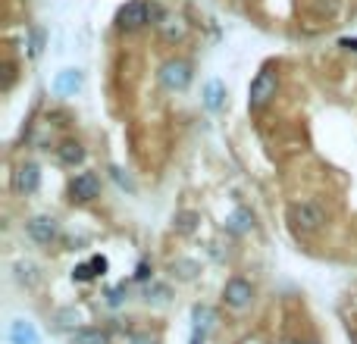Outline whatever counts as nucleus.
Here are the masks:
<instances>
[{"mask_svg":"<svg viewBox=\"0 0 357 344\" xmlns=\"http://www.w3.org/2000/svg\"><path fill=\"white\" fill-rule=\"evenodd\" d=\"M285 216H289L291 228L304 232V235L320 232V228L326 226V207H323L320 201H291Z\"/></svg>","mask_w":357,"mask_h":344,"instance_id":"nucleus-1","label":"nucleus"},{"mask_svg":"<svg viewBox=\"0 0 357 344\" xmlns=\"http://www.w3.org/2000/svg\"><path fill=\"white\" fill-rule=\"evenodd\" d=\"M254 285L248 282L245 276H232L226 285H222V304H226L229 310H235V313H245L248 307L254 304Z\"/></svg>","mask_w":357,"mask_h":344,"instance_id":"nucleus-2","label":"nucleus"},{"mask_svg":"<svg viewBox=\"0 0 357 344\" xmlns=\"http://www.w3.org/2000/svg\"><path fill=\"white\" fill-rule=\"evenodd\" d=\"M276 91H279V75L273 72V69H264V72H257V79L251 81V88H248V107H251V110H264V107L276 97Z\"/></svg>","mask_w":357,"mask_h":344,"instance_id":"nucleus-3","label":"nucleus"},{"mask_svg":"<svg viewBox=\"0 0 357 344\" xmlns=\"http://www.w3.org/2000/svg\"><path fill=\"white\" fill-rule=\"evenodd\" d=\"M116 25H119V31H138L144 25H151L148 0H129V3H123L116 13Z\"/></svg>","mask_w":357,"mask_h":344,"instance_id":"nucleus-4","label":"nucleus"},{"mask_svg":"<svg viewBox=\"0 0 357 344\" xmlns=\"http://www.w3.org/2000/svg\"><path fill=\"white\" fill-rule=\"evenodd\" d=\"M160 85L167 91H185L191 85V66L185 60H167L160 66Z\"/></svg>","mask_w":357,"mask_h":344,"instance_id":"nucleus-5","label":"nucleus"},{"mask_svg":"<svg viewBox=\"0 0 357 344\" xmlns=\"http://www.w3.org/2000/svg\"><path fill=\"white\" fill-rule=\"evenodd\" d=\"M25 232H29V238L35 241V244H50V241H56V235H60V222H56L54 216H31V219L25 222Z\"/></svg>","mask_w":357,"mask_h":344,"instance_id":"nucleus-6","label":"nucleus"},{"mask_svg":"<svg viewBox=\"0 0 357 344\" xmlns=\"http://www.w3.org/2000/svg\"><path fill=\"white\" fill-rule=\"evenodd\" d=\"M69 194L79 203L94 201V197H100V178L94 175V172H79V175L69 182Z\"/></svg>","mask_w":357,"mask_h":344,"instance_id":"nucleus-7","label":"nucleus"},{"mask_svg":"<svg viewBox=\"0 0 357 344\" xmlns=\"http://www.w3.org/2000/svg\"><path fill=\"white\" fill-rule=\"evenodd\" d=\"M38 185H41V172H38L35 163H22V166L13 172V188L19 194H35Z\"/></svg>","mask_w":357,"mask_h":344,"instance_id":"nucleus-8","label":"nucleus"},{"mask_svg":"<svg viewBox=\"0 0 357 344\" xmlns=\"http://www.w3.org/2000/svg\"><path fill=\"white\" fill-rule=\"evenodd\" d=\"M82 322H85V316H82V310L75 307V304L54 310V329L56 332H79Z\"/></svg>","mask_w":357,"mask_h":344,"instance_id":"nucleus-9","label":"nucleus"},{"mask_svg":"<svg viewBox=\"0 0 357 344\" xmlns=\"http://www.w3.org/2000/svg\"><path fill=\"white\" fill-rule=\"evenodd\" d=\"M6 338H10V344H41L35 322L29 320H13L10 329H6Z\"/></svg>","mask_w":357,"mask_h":344,"instance_id":"nucleus-10","label":"nucleus"},{"mask_svg":"<svg viewBox=\"0 0 357 344\" xmlns=\"http://www.w3.org/2000/svg\"><path fill=\"white\" fill-rule=\"evenodd\" d=\"M169 272H173V279H178V282H195L197 272H201V263L191 257H176L169 263Z\"/></svg>","mask_w":357,"mask_h":344,"instance_id":"nucleus-11","label":"nucleus"},{"mask_svg":"<svg viewBox=\"0 0 357 344\" xmlns=\"http://www.w3.org/2000/svg\"><path fill=\"white\" fill-rule=\"evenodd\" d=\"M56 160H60L63 166H82V163H85V148H82L79 141H63L60 148H56Z\"/></svg>","mask_w":357,"mask_h":344,"instance_id":"nucleus-12","label":"nucleus"},{"mask_svg":"<svg viewBox=\"0 0 357 344\" xmlns=\"http://www.w3.org/2000/svg\"><path fill=\"white\" fill-rule=\"evenodd\" d=\"M13 276H16V282L22 285V288H35V285L41 282V272H38V266L29 263V260H19V263L13 266Z\"/></svg>","mask_w":357,"mask_h":344,"instance_id":"nucleus-13","label":"nucleus"},{"mask_svg":"<svg viewBox=\"0 0 357 344\" xmlns=\"http://www.w3.org/2000/svg\"><path fill=\"white\" fill-rule=\"evenodd\" d=\"M82 88V72L79 69H63L54 81V91L56 94H75Z\"/></svg>","mask_w":357,"mask_h":344,"instance_id":"nucleus-14","label":"nucleus"},{"mask_svg":"<svg viewBox=\"0 0 357 344\" xmlns=\"http://www.w3.org/2000/svg\"><path fill=\"white\" fill-rule=\"evenodd\" d=\"M226 222H229V232H235V235L254 232V213H251V210H245V207L232 210V216H229Z\"/></svg>","mask_w":357,"mask_h":344,"instance_id":"nucleus-15","label":"nucleus"},{"mask_svg":"<svg viewBox=\"0 0 357 344\" xmlns=\"http://www.w3.org/2000/svg\"><path fill=\"white\" fill-rule=\"evenodd\" d=\"M169 297H173V291H169L167 282H151L144 288V304H151V307H167Z\"/></svg>","mask_w":357,"mask_h":344,"instance_id":"nucleus-16","label":"nucleus"},{"mask_svg":"<svg viewBox=\"0 0 357 344\" xmlns=\"http://www.w3.org/2000/svg\"><path fill=\"white\" fill-rule=\"evenodd\" d=\"M73 344H110V332L94 326H82L79 332H73Z\"/></svg>","mask_w":357,"mask_h":344,"instance_id":"nucleus-17","label":"nucleus"},{"mask_svg":"<svg viewBox=\"0 0 357 344\" xmlns=\"http://www.w3.org/2000/svg\"><path fill=\"white\" fill-rule=\"evenodd\" d=\"M213 322H216V310L210 304H195L191 307V329H204L207 332Z\"/></svg>","mask_w":357,"mask_h":344,"instance_id":"nucleus-18","label":"nucleus"},{"mask_svg":"<svg viewBox=\"0 0 357 344\" xmlns=\"http://www.w3.org/2000/svg\"><path fill=\"white\" fill-rule=\"evenodd\" d=\"M222 100H226V88H222V81H207V88H204V107L207 110H220Z\"/></svg>","mask_w":357,"mask_h":344,"instance_id":"nucleus-19","label":"nucleus"},{"mask_svg":"<svg viewBox=\"0 0 357 344\" xmlns=\"http://www.w3.org/2000/svg\"><path fill=\"white\" fill-rule=\"evenodd\" d=\"M197 228V213L195 210H182V213H176V232L178 235H191Z\"/></svg>","mask_w":357,"mask_h":344,"instance_id":"nucleus-20","label":"nucleus"},{"mask_svg":"<svg viewBox=\"0 0 357 344\" xmlns=\"http://www.w3.org/2000/svg\"><path fill=\"white\" fill-rule=\"evenodd\" d=\"M157 29H160L163 35L169 38V41H176V38H182V35H185V29L178 25V19H169V16L163 19V25H157Z\"/></svg>","mask_w":357,"mask_h":344,"instance_id":"nucleus-21","label":"nucleus"},{"mask_svg":"<svg viewBox=\"0 0 357 344\" xmlns=\"http://www.w3.org/2000/svg\"><path fill=\"white\" fill-rule=\"evenodd\" d=\"M73 279L75 282H91V279H98V272H94V266H91V260L88 263H79L73 269Z\"/></svg>","mask_w":357,"mask_h":344,"instance_id":"nucleus-22","label":"nucleus"},{"mask_svg":"<svg viewBox=\"0 0 357 344\" xmlns=\"http://www.w3.org/2000/svg\"><path fill=\"white\" fill-rule=\"evenodd\" d=\"M314 13L317 16H335L339 13V0H314Z\"/></svg>","mask_w":357,"mask_h":344,"instance_id":"nucleus-23","label":"nucleus"},{"mask_svg":"<svg viewBox=\"0 0 357 344\" xmlns=\"http://www.w3.org/2000/svg\"><path fill=\"white\" fill-rule=\"evenodd\" d=\"M126 295H129V291H126V285H116V288L107 291V304H110V307H123Z\"/></svg>","mask_w":357,"mask_h":344,"instance_id":"nucleus-24","label":"nucleus"},{"mask_svg":"<svg viewBox=\"0 0 357 344\" xmlns=\"http://www.w3.org/2000/svg\"><path fill=\"white\" fill-rule=\"evenodd\" d=\"M129 344H160V335L157 332H132Z\"/></svg>","mask_w":357,"mask_h":344,"instance_id":"nucleus-25","label":"nucleus"},{"mask_svg":"<svg viewBox=\"0 0 357 344\" xmlns=\"http://www.w3.org/2000/svg\"><path fill=\"white\" fill-rule=\"evenodd\" d=\"M110 172H113V178H116V185H119V188H126V191H135V182H132V178L126 175L123 169H116V166H113Z\"/></svg>","mask_w":357,"mask_h":344,"instance_id":"nucleus-26","label":"nucleus"},{"mask_svg":"<svg viewBox=\"0 0 357 344\" xmlns=\"http://www.w3.org/2000/svg\"><path fill=\"white\" fill-rule=\"evenodd\" d=\"M91 266H94V272H98V279H100V276H107V266H110V263H107V257L94 253V257H91Z\"/></svg>","mask_w":357,"mask_h":344,"instance_id":"nucleus-27","label":"nucleus"},{"mask_svg":"<svg viewBox=\"0 0 357 344\" xmlns=\"http://www.w3.org/2000/svg\"><path fill=\"white\" fill-rule=\"evenodd\" d=\"M135 279H138V282H148V279H151V266H148V263H138Z\"/></svg>","mask_w":357,"mask_h":344,"instance_id":"nucleus-28","label":"nucleus"},{"mask_svg":"<svg viewBox=\"0 0 357 344\" xmlns=\"http://www.w3.org/2000/svg\"><path fill=\"white\" fill-rule=\"evenodd\" d=\"M279 344H320V341H314V338H282Z\"/></svg>","mask_w":357,"mask_h":344,"instance_id":"nucleus-29","label":"nucleus"},{"mask_svg":"<svg viewBox=\"0 0 357 344\" xmlns=\"http://www.w3.org/2000/svg\"><path fill=\"white\" fill-rule=\"evenodd\" d=\"M342 47H348V50H357V38H345V41H342Z\"/></svg>","mask_w":357,"mask_h":344,"instance_id":"nucleus-30","label":"nucleus"},{"mask_svg":"<svg viewBox=\"0 0 357 344\" xmlns=\"http://www.w3.org/2000/svg\"><path fill=\"white\" fill-rule=\"evenodd\" d=\"M238 344H264V341H260V338H254V335H248V338H241Z\"/></svg>","mask_w":357,"mask_h":344,"instance_id":"nucleus-31","label":"nucleus"}]
</instances>
